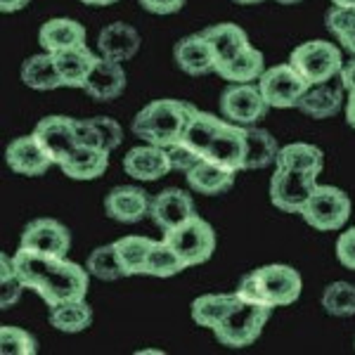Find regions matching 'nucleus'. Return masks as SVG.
<instances>
[{
	"label": "nucleus",
	"instance_id": "nucleus-1",
	"mask_svg": "<svg viewBox=\"0 0 355 355\" xmlns=\"http://www.w3.org/2000/svg\"><path fill=\"white\" fill-rule=\"evenodd\" d=\"M12 266L21 284L36 291L48 306L85 299V294H88V268L69 261L67 256L38 254V251L19 246V251L12 256Z\"/></svg>",
	"mask_w": 355,
	"mask_h": 355
},
{
	"label": "nucleus",
	"instance_id": "nucleus-2",
	"mask_svg": "<svg viewBox=\"0 0 355 355\" xmlns=\"http://www.w3.org/2000/svg\"><path fill=\"white\" fill-rule=\"evenodd\" d=\"M194 105L182 100H154L145 105L133 119V133L142 142H152V145L166 147L182 140L187 130V123L192 119Z\"/></svg>",
	"mask_w": 355,
	"mask_h": 355
},
{
	"label": "nucleus",
	"instance_id": "nucleus-3",
	"mask_svg": "<svg viewBox=\"0 0 355 355\" xmlns=\"http://www.w3.org/2000/svg\"><path fill=\"white\" fill-rule=\"evenodd\" d=\"M270 308L254 306V303L242 301L237 296L230 311L225 313V318L216 324L214 336L227 348H246L263 334L268 320H270Z\"/></svg>",
	"mask_w": 355,
	"mask_h": 355
},
{
	"label": "nucleus",
	"instance_id": "nucleus-4",
	"mask_svg": "<svg viewBox=\"0 0 355 355\" xmlns=\"http://www.w3.org/2000/svg\"><path fill=\"white\" fill-rule=\"evenodd\" d=\"M353 202L341 187L318 185L301 209V218L320 232H336L351 218Z\"/></svg>",
	"mask_w": 355,
	"mask_h": 355
},
{
	"label": "nucleus",
	"instance_id": "nucleus-5",
	"mask_svg": "<svg viewBox=\"0 0 355 355\" xmlns=\"http://www.w3.org/2000/svg\"><path fill=\"white\" fill-rule=\"evenodd\" d=\"M289 64L306 78L308 85H318L339 76L343 69V55L334 43L318 38V41H306L291 50Z\"/></svg>",
	"mask_w": 355,
	"mask_h": 355
},
{
	"label": "nucleus",
	"instance_id": "nucleus-6",
	"mask_svg": "<svg viewBox=\"0 0 355 355\" xmlns=\"http://www.w3.org/2000/svg\"><path fill=\"white\" fill-rule=\"evenodd\" d=\"M164 239L178 251L187 268L202 266L216 251V230L209 220L194 214L192 218L180 223L173 230H166Z\"/></svg>",
	"mask_w": 355,
	"mask_h": 355
},
{
	"label": "nucleus",
	"instance_id": "nucleus-7",
	"mask_svg": "<svg viewBox=\"0 0 355 355\" xmlns=\"http://www.w3.org/2000/svg\"><path fill=\"white\" fill-rule=\"evenodd\" d=\"M315 187H318L315 173L275 166V175L270 178V202L284 214H301Z\"/></svg>",
	"mask_w": 355,
	"mask_h": 355
},
{
	"label": "nucleus",
	"instance_id": "nucleus-8",
	"mask_svg": "<svg viewBox=\"0 0 355 355\" xmlns=\"http://www.w3.org/2000/svg\"><path fill=\"white\" fill-rule=\"evenodd\" d=\"M268 110L259 83H230L220 95V116L237 125H256Z\"/></svg>",
	"mask_w": 355,
	"mask_h": 355
},
{
	"label": "nucleus",
	"instance_id": "nucleus-9",
	"mask_svg": "<svg viewBox=\"0 0 355 355\" xmlns=\"http://www.w3.org/2000/svg\"><path fill=\"white\" fill-rule=\"evenodd\" d=\"M259 88L266 97L268 107L275 110H291L299 105L303 93L308 90V81L289 64H275L263 71L259 78Z\"/></svg>",
	"mask_w": 355,
	"mask_h": 355
},
{
	"label": "nucleus",
	"instance_id": "nucleus-10",
	"mask_svg": "<svg viewBox=\"0 0 355 355\" xmlns=\"http://www.w3.org/2000/svg\"><path fill=\"white\" fill-rule=\"evenodd\" d=\"M251 272L256 275L272 308L291 306L294 301H299L303 279L296 268L287 266V263H268V266H261Z\"/></svg>",
	"mask_w": 355,
	"mask_h": 355
},
{
	"label": "nucleus",
	"instance_id": "nucleus-11",
	"mask_svg": "<svg viewBox=\"0 0 355 355\" xmlns=\"http://www.w3.org/2000/svg\"><path fill=\"white\" fill-rule=\"evenodd\" d=\"M36 140L43 145V150L50 154V159L60 166L64 159L78 147V135H76V119L71 116H45L38 121V125L33 128Z\"/></svg>",
	"mask_w": 355,
	"mask_h": 355
},
{
	"label": "nucleus",
	"instance_id": "nucleus-12",
	"mask_svg": "<svg viewBox=\"0 0 355 355\" xmlns=\"http://www.w3.org/2000/svg\"><path fill=\"white\" fill-rule=\"evenodd\" d=\"M19 246L38 254L67 256V251L71 249V232L55 218H36L24 227Z\"/></svg>",
	"mask_w": 355,
	"mask_h": 355
},
{
	"label": "nucleus",
	"instance_id": "nucleus-13",
	"mask_svg": "<svg viewBox=\"0 0 355 355\" xmlns=\"http://www.w3.org/2000/svg\"><path fill=\"white\" fill-rule=\"evenodd\" d=\"M123 171H125V175H130L133 180L154 182V180H159V178L168 175L171 171H173V166H171V157L166 147L145 142V145H137L133 150L125 152Z\"/></svg>",
	"mask_w": 355,
	"mask_h": 355
},
{
	"label": "nucleus",
	"instance_id": "nucleus-14",
	"mask_svg": "<svg viewBox=\"0 0 355 355\" xmlns=\"http://www.w3.org/2000/svg\"><path fill=\"white\" fill-rule=\"evenodd\" d=\"M244 154H246V125H237L225 119L223 128L211 140L209 150L204 152V159L239 173V171H244Z\"/></svg>",
	"mask_w": 355,
	"mask_h": 355
},
{
	"label": "nucleus",
	"instance_id": "nucleus-15",
	"mask_svg": "<svg viewBox=\"0 0 355 355\" xmlns=\"http://www.w3.org/2000/svg\"><path fill=\"white\" fill-rule=\"evenodd\" d=\"M150 194L135 185H119L105 197V214L112 220L125 223V225H133V223H140L145 216H150Z\"/></svg>",
	"mask_w": 355,
	"mask_h": 355
},
{
	"label": "nucleus",
	"instance_id": "nucleus-16",
	"mask_svg": "<svg viewBox=\"0 0 355 355\" xmlns=\"http://www.w3.org/2000/svg\"><path fill=\"white\" fill-rule=\"evenodd\" d=\"M5 162H8V166L15 171V173L26 175V178L43 175L45 171L55 164L33 133L15 137V140L10 142L8 150H5Z\"/></svg>",
	"mask_w": 355,
	"mask_h": 355
},
{
	"label": "nucleus",
	"instance_id": "nucleus-17",
	"mask_svg": "<svg viewBox=\"0 0 355 355\" xmlns=\"http://www.w3.org/2000/svg\"><path fill=\"white\" fill-rule=\"evenodd\" d=\"M197 214L194 211V199L180 187H166L152 199L150 206V216L159 227L166 230H173L180 223H185L187 218Z\"/></svg>",
	"mask_w": 355,
	"mask_h": 355
},
{
	"label": "nucleus",
	"instance_id": "nucleus-18",
	"mask_svg": "<svg viewBox=\"0 0 355 355\" xmlns=\"http://www.w3.org/2000/svg\"><path fill=\"white\" fill-rule=\"evenodd\" d=\"M173 60L187 76H206L216 71V55L202 31L180 38L173 48Z\"/></svg>",
	"mask_w": 355,
	"mask_h": 355
},
{
	"label": "nucleus",
	"instance_id": "nucleus-19",
	"mask_svg": "<svg viewBox=\"0 0 355 355\" xmlns=\"http://www.w3.org/2000/svg\"><path fill=\"white\" fill-rule=\"evenodd\" d=\"M125 71L121 62L107 60V57H97L93 71L88 73L83 90L97 102H112L123 95L125 90Z\"/></svg>",
	"mask_w": 355,
	"mask_h": 355
},
{
	"label": "nucleus",
	"instance_id": "nucleus-20",
	"mask_svg": "<svg viewBox=\"0 0 355 355\" xmlns=\"http://www.w3.org/2000/svg\"><path fill=\"white\" fill-rule=\"evenodd\" d=\"M53 57H55L57 71H60L62 85L64 88H83L85 81H88V73L93 71L100 55H95L88 45L81 43L60 50V53H53Z\"/></svg>",
	"mask_w": 355,
	"mask_h": 355
},
{
	"label": "nucleus",
	"instance_id": "nucleus-21",
	"mask_svg": "<svg viewBox=\"0 0 355 355\" xmlns=\"http://www.w3.org/2000/svg\"><path fill=\"white\" fill-rule=\"evenodd\" d=\"M140 33L135 31L130 24L125 21H114V24H107L97 36V50H100L102 57L114 62H128L133 60L140 50Z\"/></svg>",
	"mask_w": 355,
	"mask_h": 355
},
{
	"label": "nucleus",
	"instance_id": "nucleus-22",
	"mask_svg": "<svg viewBox=\"0 0 355 355\" xmlns=\"http://www.w3.org/2000/svg\"><path fill=\"white\" fill-rule=\"evenodd\" d=\"M343 85L339 81V85H334L331 81L327 83H318V85H308V90L303 93V97L296 105V110L303 112L306 116L315 119V121H322V119H331L341 112L343 102Z\"/></svg>",
	"mask_w": 355,
	"mask_h": 355
},
{
	"label": "nucleus",
	"instance_id": "nucleus-23",
	"mask_svg": "<svg viewBox=\"0 0 355 355\" xmlns=\"http://www.w3.org/2000/svg\"><path fill=\"white\" fill-rule=\"evenodd\" d=\"M110 150H102V147L78 145L60 164V168L71 180H95V178L105 175V171L110 168Z\"/></svg>",
	"mask_w": 355,
	"mask_h": 355
},
{
	"label": "nucleus",
	"instance_id": "nucleus-24",
	"mask_svg": "<svg viewBox=\"0 0 355 355\" xmlns=\"http://www.w3.org/2000/svg\"><path fill=\"white\" fill-rule=\"evenodd\" d=\"M185 178H187V185H190L197 194L218 197V194H225L234 185L237 171H230L220 164H214V162H209V159H202V162L194 166L192 171H187Z\"/></svg>",
	"mask_w": 355,
	"mask_h": 355
},
{
	"label": "nucleus",
	"instance_id": "nucleus-25",
	"mask_svg": "<svg viewBox=\"0 0 355 355\" xmlns=\"http://www.w3.org/2000/svg\"><path fill=\"white\" fill-rule=\"evenodd\" d=\"M204 36L209 41L211 50L216 55V67L220 62H227L232 57H237L239 53H244L249 48V36L242 26L232 24V21H220V24H214V26H206L204 28Z\"/></svg>",
	"mask_w": 355,
	"mask_h": 355
},
{
	"label": "nucleus",
	"instance_id": "nucleus-26",
	"mask_svg": "<svg viewBox=\"0 0 355 355\" xmlns=\"http://www.w3.org/2000/svg\"><path fill=\"white\" fill-rule=\"evenodd\" d=\"M38 43L45 53H60L71 45L85 43V26L76 19H69V17H55L41 26Z\"/></svg>",
	"mask_w": 355,
	"mask_h": 355
},
{
	"label": "nucleus",
	"instance_id": "nucleus-27",
	"mask_svg": "<svg viewBox=\"0 0 355 355\" xmlns=\"http://www.w3.org/2000/svg\"><path fill=\"white\" fill-rule=\"evenodd\" d=\"M266 71V57H263L261 50H256L254 45L239 53L237 57L227 62H220L216 67L214 73H218L223 81L227 83H259V78Z\"/></svg>",
	"mask_w": 355,
	"mask_h": 355
},
{
	"label": "nucleus",
	"instance_id": "nucleus-28",
	"mask_svg": "<svg viewBox=\"0 0 355 355\" xmlns=\"http://www.w3.org/2000/svg\"><path fill=\"white\" fill-rule=\"evenodd\" d=\"M19 76L26 88L41 90V93H45V90L64 88V85H62V78H60V71H57L53 53H45V50L24 60Z\"/></svg>",
	"mask_w": 355,
	"mask_h": 355
},
{
	"label": "nucleus",
	"instance_id": "nucleus-29",
	"mask_svg": "<svg viewBox=\"0 0 355 355\" xmlns=\"http://www.w3.org/2000/svg\"><path fill=\"white\" fill-rule=\"evenodd\" d=\"M48 322L53 324L57 331H64V334H78L85 331L93 324V308L85 299H73L50 306Z\"/></svg>",
	"mask_w": 355,
	"mask_h": 355
},
{
	"label": "nucleus",
	"instance_id": "nucleus-30",
	"mask_svg": "<svg viewBox=\"0 0 355 355\" xmlns=\"http://www.w3.org/2000/svg\"><path fill=\"white\" fill-rule=\"evenodd\" d=\"M279 152L277 137L268 133L259 125H246V154H244V171H259L275 164Z\"/></svg>",
	"mask_w": 355,
	"mask_h": 355
},
{
	"label": "nucleus",
	"instance_id": "nucleus-31",
	"mask_svg": "<svg viewBox=\"0 0 355 355\" xmlns=\"http://www.w3.org/2000/svg\"><path fill=\"white\" fill-rule=\"evenodd\" d=\"M275 166L308 171V173L320 175L324 168V154L320 147L308 145V142H291V145L279 147L277 159H275Z\"/></svg>",
	"mask_w": 355,
	"mask_h": 355
},
{
	"label": "nucleus",
	"instance_id": "nucleus-32",
	"mask_svg": "<svg viewBox=\"0 0 355 355\" xmlns=\"http://www.w3.org/2000/svg\"><path fill=\"white\" fill-rule=\"evenodd\" d=\"M154 242H157V239L142 237V234H128V237H121L114 242L116 244V254H119V261H121L125 277L145 275L147 256H150Z\"/></svg>",
	"mask_w": 355,
	"mask_h": 355
},
{
	"label": "nucleus",
	"instance_id": "nucleus-33",
	"mask_svg": "<svg viewBox=\"0 0 355 355\" xmlns=\"http://www.w3.org/2000/svg\"><path fill=\"white\" fill-rule=\"evenodd\" d=\"M223 123H225L223 116L218 119L216 114L202 112L194 107L192 119H190V123H187V130H185V135H182V142H187V145H190L194 152L202 154V159H204V152L209 150L211 140H214L216 133L223 128Z\"/></svg>",
	"mask_w": 355,
	"mask_h": 355
},
{
	"label": "nucleus",
	"instance_id": "nucleus-34",
	"mask_svg": "<svg viewBox=\"0 0 355 355\" xmlns=\"http://www.w3.org/2000/svg\"><path fill=\"white\" fill-rule=\"evenodd\" d=\"M237 299V291L232 294H204V296H197L190 306V313H192V320L199 324V327H206L214 331L216 324L225 318V313L230 311V306Z\"/></svg>",
	"mask_w": 355,
	"mask_h": 355
},
{
	"label": "nucleus",
	"instance_id": "nucleus-35",
	"mask_svg": "<svg viewBox=\"0 0 355 355\" xmlns=\"http://www.w3.org/2000/svg\"><path fill=\"white\" fill-rule=\"evenodd\" d=\"M185 268H187L185 261L178 256V251L166 242V239H162V242H154L150 256H147L145 275L166 279V277H175V275H180Z\"/></svg>",
	"mask_w": 355,
	"mask_h": 355
},
{
	"label": "nucleus",
	"instance_id": "nucleus-36",
	"mask_svg": "<svg viewBox=\"0 0 355 355\" xmlns=\"http://www.w3.org/2000/svg\"><path fill=\"white\" fill-rule=\"evenodd\" d=\"M85 268H88L90 277L102 279V282H114V279H119V277H125L121 261H119V254H116V244H105L90 251L88 261H85Z\"/></svg>",
	"mask_w": 355,
	"mask_h": 355
},
{
	"label": "nucleus",
	"instance_id": "nucleus-37",
	"mask_svg": "<svg viewBox=\"0 0 355 355\" xmlns=\"http://www.w3.org/2000/svg\"><path fill=\"white\" fill-rule=\"evenodd\" d=\"M322 308L331 318H353L355 315V284L351 282H331L322 291Z\"/></svg>",
	"mask_w": 355,
	"mask_h": 355
},
{
	"label": "nucleus",
	"instance_id": "nucleus-38",
	"mask_svg": "<svg viewBox=\"0 0 355 355\" xmlns=\"http://www.w3.org/2000/svg\"><path fill=\"white\" fill-rule=\"evenodd\" d=\"M0 351L3 355H33L38 351L36 336L28 334L26 329L3 324L0 327Z\"/></svg>",
	"mask_w": 355,
	"mask_h": 355
},
{
	"label": "nucleus",
	"instance_id": "nucleus-39",
	"mask_svg": "<svg viewBox=\"0 0 355 355\" xmlns=\"http://www.w3.org/2000/svg\"><path fill=\"white\" fill-rule=\"evenodd\" d=\"M0 261H3V277H0V287H3L0 289V306L10 308L21 296V289H26V287L21 284V279L17 277L12 259H8V254H3L0 256Z\"/></svg>",
	"mask_w": 355,
	"mask_h": 355
},
{
	"label": "nucleus",
	"instance_id": "nucleus-40",
	"mask_svg": "<svg viewBox=\"0 0 355 355\" xmlns=\"http://www.w3.org/2000/svg\"><path fill=\"white\" fill-rule=\"evenodd\" d=\"M237 296L242 301H249V303H254V306H261V308H270V311H275V308L270 306V301H268V296H266V291H263V287L259 284V279H256V275L254 272H246L242 279H239V284H237Z\"/></svg>",
	"mask_w": 355,
	"mask_h": 355
},
{
	"label": "nucleus",
	"instance_id": "nucleus-41",
	"mask_svg": "<svg viewBox=\"0 0 355 355\" xmlns=\"http://www.w3.org/2000/svg\"><path fill=\"white\" fill-rule=\"evenodd\" d=\"M168 157H171V166H173V171H178V173H187V171H192L194 166L202 162V154L194 152L192 147L182 140L168 147Z\"/></svg>",
	"mask_w": 355,
	"mask_h": 355
},
{
	"label": "nucleus",
	"instance_id": "nucleus-42",
	"mask_svg": "<svg viewBox=\"0 0 355 355\" xmlns=\"http://www.w3.org/2000/svg\"><path fill=\"white\" fill-rule=\"evenodd\" d=\"M93 123L102 137V147L105 150L114 152L123 142V128L112 116H93Z\"/></svg>",
	"mask_w": 355,
	"mask_h": 355
},
{
	"label": "nucleus",
	"instance_id": "nucleus-43",
	"mask_svg": "<svg viewBox=\"0 0 355 355\" xmlns=\"http://www.w3.org/2000/svg\"><path fill=\"white\" fill-rule=\"evenodd\" d=\"M336 259L343 268L355 270V225L343 230L336 239Z\"/></svg>",
	"mask_w": 355,
	"mask_h": 355
},
{
	"label": "nucleus",
	"instance_id": "nucleus-44",
	"mask_svg": "<svg viewBox=\"0 0 355 355\" xmlns=\"http://www.w3.org/2000/svg\"><path fill=\"white\" fill-rule=\"evenodd\" d=\"M145 12H152V15H175L185 8V0H137Z\"/></svg>",
	"mask_w": 355,
	"mask_h": 355
},
{
	"label": "nucleus",
	"instance_id": "nucleus-45",
	"mask_svg": "<svg viewBox=\"0 0 355 355\" xmlns=\"http://www.w3.org/2000/svg\"><path fill=\"white\" fill-rule=\"evenodd\" d=\"M339 81H341L343 88H346V93H355V55H353V60L343 62Z\"/></svg>",
	"mask_w": 355,
	"mask_h": 355
},
{
	"label": "nucleus",
	"instance_id": "nucleus-46",
	"mask_svg": "<svg viewBox=\"0 0 355 355\" xmlns=\"http://www.w3.org/2000/svg\"><path fill=\"white\" fill-rule=\"evenodd\" d=\"M336 41L341 43V48L346 50V53H351V55H355V24L348 28L346 33H341L339 38H336Z\"/></svg>",
	"mask_w": 355,
	"mask_h": 355
},
{
	"label": "nucleus",
	"instance_id": "nucleus-47",
	"mask_svg": "<svg viewBox=\"0 0 355 355\" xmlns=\"http://www.w3.org/2000/svg\"><path fill=\"white\" fill-rule=\"evenodd\" d=\"M31 3V0H0V12H19V10H24L26 5Z\"/></svg>",
	"mask_w": 355,
	"mask_h": 355
},
{
	"label": "nucleus",
	"instance_id": "nucleus-48",
	"mask_svg": "<svg viewBox=\"0 0 355 355\" xmlns=\"http://www.w3.org/2000/svg\"><path fill=\"white\" fill-rule=\"evenodd\" d=\"M346 123L355 128V93H348L346 97Z\"/></svg>",
	"mask_w": 355,
	"mask_h": 355
},
{
	"label": "nucleus",
	"instance_id": "nucleus-49",
	"mask_svg": "<svg viewBox=\"0 0 355 355\" xmlns=\"http://www.w3.org/2000/svg\"><path fill=\"white\" fill-rule=\"evenodd\" d=\"M83 5H90V8H110V5H116L119 0H81Z\"/></svg>",
	"mask_w": 355,
	"mask_h": 355
},
{
	"label": "nucleus",
	"instance_id": "nucleus-50",
	"mask_svg": "<svg viewBox=\"0 0 355 355\" xmlns=\"http://www.w3.org/2000/svg\"><path fill=\"white\" fill-rule=\"evenodd\" d=\"M331 5H339V8H353L355 10V0H331Z\"/></svg>",
	"mask_w": 355,
	"mask_h": 355
},
{
	"label": "nucleus",
	"instance_id": "nucleus-51",
	"mask_svg": "<svg viewBox=\"0 0 355 355\" xmlns=\"http://www.w3.org/2000/svg\"><path fill=\"white\" fill-rule=\"evenodd\" d=\"M275 3H279V5H299V3H303V0H275Z\"/></svg>",
	"mask_w": 355,
	"mask_h": 355
},
{
	"label": "nucleus",
	"instance_id": "nucleus-52",
	"mask_svg": "<svg viewBox=\"0 0 355 355\" xmlns=\"http://www.w3.org/2000/svg\"><path fill=\"white\" fill-rule=\"evenodd\" d=\"M234 3H239V5H259V3H263V0H234Z\"/></svg>",
	"mask_w": 355,
	"mask_h": 355
},
{
	"label": "nucleus",
	"instance_id": "nucleus-53",
	"mask_svg": "<svg viewBox=\"0 0 355 355\" xmlns=\"http://www.w3.org/2000/svg\"><path fill=\"white\" fill-rule=\"evenodd\" d=\"M353 346H355V339H353Z\"/></svg>",
	"mask_w": 355,
	"mask_h": 355
}]
</instances>
